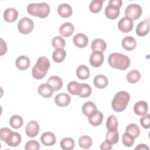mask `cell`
Here are the masks:
<instances>
[{"instance_id": "cell-1", "label": "cell", "mask_w": 150, "mask_h": 150, "mask_svg": "<svg viewBox=\"0 0 150 150\" xmlns=\"http://www.w3.org/2000/svg\"><path fill=\"white\" fill-rule=\"evenodd\" d=\"M108 62L109 65L112 68L125 70L129 67L131 62L129 58L125 54L119 53H112L109 55Z\"/></svg>"}, {"instance_id": "cell-20", "label": "cell", "mask_w": 150, "mask_h": 150, "mask_svg": "<svg viewBox=\"0 0 150 150\" xmlns=\"http://www.w3.org/2000/svg\"><path fill=\"white\" fill-rule=\"evenodd\" d=\"M18 16V11L13 8H8L4 12V20L7 22H13L17 19Z\"/></svg>"}, {"instance_id": "cell-40", "label": "cell", "mask_w": 150, "mask_h": 150, "mask_svg": "<svg viewBox=\"0 0 150 150\" xmlns=\"http://www.w3.org/2000/svg\"><path fill=\"white\" fill-rule=\"evenodd\" d=\"M67 90L72 95L78 96L79 89H80V83L76 81H72L68 83L67 84Z\"/></svg>"}, {"instance_id": "cell-37", "label": "cell", "mask_w": 150, "mask_h": 150, "mask_svg": "<svg viewBox=\"0 0 150 150\" xmlns=\"http://www.w3.org/2000/svg\"><path fill=\"white\" fill-rule=\"evenodd\" d=\"M118 121L116 117L114 115H110L106 122V128L108 131L117 129Z\"/></svg>"}, {"instance_id": "cell-33", "label": "cell", "mask_w": 150, "mask_h": 150, "mask_svg": "<svg viewBox=\"0 0 150 150\" xmlns=\"http://www.w3.org/2000/svg\"><path fill=\"white\" fill-rule=\"evenodd\" d=\"M60 145L63 150H71L74 147V141L71 138L66 137L61 140Z\"/></svg>"}, {"instance_id": "cell-4", "label": "cell", "mask_w": 150, "mask_h": 150, "mask_svg": "<svg viewBox=\"0 0 150 150\" xmlns=\"http://www.w3.org/2000/svg\"><path fill=\"white\" fill-rule=\"evenodd\" d=\"M27 12L30 15L40 18L47 17L50 13V6L45 2L32 3L27 6Z\"/></svg>"}, {"instance_id": "cell-8", "label": "cell", "mask_w": 150, "mask_h": 150, "mask_svg": "<svg viewBox=\"0 0 150 150\" xmlns=\"http://www.w3.org/2000/svg\"><path fill=\"white\" fill-rule=\"evenodd\" d=\"M133 26V21L126 16L122 18L118 23V28L122 33H128L131 32Z\"/></svg>"}, {"instance_id": "cell-28", "label": "cell", "mask_w": 150, "mask_h": 150, "mask_svg": "<svg viewBox=\"0 0 150 150\" xmlns=\"http://www.w3.org/2000/svg\"><path fill=\"white\" fill-rule=\"evenodd\" d=\"M96 110L97 107L96 104L91 101H87L82 106V112L83 114L87 117L95 112Z\"/></svg>"}, {"instance_id": "cell-26", "label": "cell", "mask_w": 150, "mask_h": 150, "mask_svg": "<svg viewBox=\"0 0 150 150\" xmlns=\"http://www.w3.org/2000/svg\"><path fill=\"white\" fill-rule=\"evenodd\" d=\"M91 47L93 52L98 51L103 52L107 48V45L103 39H96L92 42Z\"/></svg>"}, {"instance_id": "cell-19", "label": "cell", "mask_w": 150, "mask_h": 150, "mask_svg": "<svg viewBox=\"0 0 150 150\" xmlns=\"http://www.w3.org/2000/svg\"><path fill=\"white\" fill-rule=\"evenodd\" d=\"M74 30L73 25L70 22H65L59 28V33L64 37H69L73 35Z\"/></svg>"}, {"instance_id": "cell-27", "label": "cell", "mask_w": 150, "mask_h": 150, "mask_svg": "<svg viewBox=\"0 0 150 150\" xmlns=\"http://www.w3.org/2000/svg\"><path fill=\"white\" fill-rule=\"evenodd\" d=\"M76 75L80 80H86L90 76V70L86 66L80 65L76 70Z\"/></svg>"}, {"instance_id": "cell-22", "label": "cell", "mask_w": 150, "mask_h": 150, "mask_svg": "<svg viewBox=\"0 0 150 150\" xmlns=\"http://www.w3.org/2000/svg\"><path fill=\"white\" fill-rule=\"evenodd\" d=\"M121 45L124 49L131 51L135 48L137 46V42L133 37L126 36L122 40Z\"/></svg>"}, {"instance_id": "cell-39", "label": "cell", "mask_w": 150, "mask_h": 150, "mask_svg": "<svg viewBox=\"0 0 150 150\" xmlns=\"http://www.w3.org/2000/svg\"><path fill=\"white\" fill-rule=\"evenodd\" d=\"M53 47L56 49H63L65 47L66 42L64 39L60 36H54L52 41Z\"/></svg>"}, {"instance_id": "cell-18", "label": "cell", "mask_w": 150, "mask_h": 150, "mask_svg": "<svg viewBox=\"0 0 150 150\" xmlns=\"http://www.w3.org/2000/svg\"><path fill=\"white\" fill-rule=\"evenodd\" d=\"M148 104L145 101H139L137 102L134 106V111L135 113L140 116L145 115L148 112Z\"/></svg>"}, {"instance_id": "cell-35", "label": "cell", "mask_w": 150, "mask_h": 150, "mask_svg": "<svg viewBox=\"0 0 150 150\" xmlns=\"http://www.w3.org/2000/svg\"><path fill=\"white\" fill-rule=\"evenodd\" d=\"M93 144V141L91 137L87 135L81 137L79 139V145L83 149H89Z\"/></svg>"}, {"instance_id": "cell-38", "label": "cell", "mask_w": 150, "mask_h": 150, "mask_svg": "<svg viewBox=\"0 0 150 150\" xmlns=\"http://www.w3.org/2000/svg\"><path fill=\"white\" fill-rule=\"evenodd\" d=\"M104 1L103 0H93L89 5V9L93 13L99 12L102 8L103 4Z\"/></svg>"}, {"instance_id": "cell-10", "label": "cell", "mask_w": 150, "mask_h": 150, "mask_svg": "<svg viewBox=\"0 0 150 150\" xmlns=\"http://www.w3.org/2000/svg\"><path fill=\"white\" fill-rule=\"evenodd\" d=\"M104 59V54L101 52L94 51L90 57V63L91 65L94 67H100Z\"/></svg>"}, {"instance_id": "cell-31", "label": "cell", "mask_w": 150, "mask_h": 150, "mask_svg": "<svg viewBox=\"0 0 150 150\" xmlns=\"http://www.w3.org/2000/svg\"><path fill=\"white\" fill-rule=\"evenodd\" d=\"M141 76V73L137 70H131L128 73L126 76L127 81L130 83H136L139 81Z\"/></svg>"}, {"instance_id": "cell-42", "label": "cell", "mask_w": 150, "mask_h": 150, "mask_svg": "<svg viewBox=\"0 0 150 150\" xmlns=\"http://www.w3.org/2000/svg\"><path fill=\"white\" fill-rule=\"evenodd\" d=\"M40 144L36 140H30L25 145V149L26 150H39Z\"/></svg>"}, {"instance_id": "cell-13", "label": "cell", "mask_w": 150, "mask_h": 150, "mask_svg": "<svg viewBox=\"0 0 150 150\" xmlns=\"http://www.w3.org/2000/svg\"><path fill=\"white\" fill-rule=\"evenodd\" d=\"M73 43L79 48H84L86 47L88 43L87 36L83 33H77L73 38Z\"/></svg>"}, {"instance_id": "cell-25", "label": "cell", "mask_w": 150, "mask_h": 150, "mask_svg": "<svg viewBox=\"0 0 150 150\" xmlns=\"http://www.w3.org/2000/svg\"><path fill=\"white\" fill-rule=\"evenodd\" d=\"M47 83L51 86L55 91H59L63 86V81L62 79L56 76H52L50 77L47 80Z\"/></svg>"}, {"instance_id": "cell-46", "label": "cell", "mask_w": 150, "mask_h": 150, "mask_svg": "<svg viewBox=\"0 0 150 150\" xmlns=\"http://www.w3.org/2000/svg\"><path fill=\"white\" fill-rule=\"evenodd\" d=\"M7 50V46L5 43V42L2 39H1V55L2 56L4 54H5Z\"/></svg>"}, {"instance_id": "cell-24", "label": "cell", "mask_w": 150, "mask_h": 150, "mask_svg": "<svg viewBox=\"0 0 150 150\" xmlns=\"http://www.w3.org/2000/svg\"><path fill=\"white\" fill-rule=\"evenodd\" d=\"M93 83L96 87L102 89L107 86L108 84V80L105 76L103 74H98L94 78Z\"/></svg>"}, {"instance_id": "cell-15", "label": "cell", "mask_w": 150, "mask_h": 150, "mask_svg": "<svg viewBox=\"0 0 150 150\" xmlns=\"http://www.w3.org/2000/svg\"><path fill=\"white\" fill-rule=\"evenodd\" d=\"M40 141L44 145L50 146L55 144L56 138L53 133L50 132H46L42 134L40 137Z\"/></svg>"}, {"instance_id": "cell-14", "label": "cell", "mask_w": 150, "mask_h": 150, "mask_svg": "<svg viewBox=\"0 0 150 150\" xmlns=\"http://www.w3.org/2000/svg\"><path fill=\"white\" fill-rule=\"evenodd\" d=\"M38 93L40 96L45 98H50L53 94L54 91L53 88L48 83L40 84L38 87Z\"/></svg>"}, {"instance_id": "cell-16", "label": "cell", "mask_w": 150, "mask_h": 150, "mask_svg": "<svg viewBox=\"0 0 150 150\" xmlns=\"http://www.w3.org/2000/svg\"><path fill=\"white\" fill-rule=\"evenodd\" d=\"M103 113L97 110L88 117L90 124L93 126H98L101 124L103 120Z\"/></svg>"}, {"instance_id": "cell-2", "label": "cell", "mask_w": 150, "mask_h": 150, "mask_svg": "<svg viewBox=\"0 0 150 150\" xmlns=\"http://www.w3.org/2000/svg\"><path fill=\"white\" fill-rule=\"evenodd\" d=\"M50 66V62L46 57L42 56L39 57L32 68V74L33 77L37 80L43 79L46 76Z\"/></svg>"}, {"instance_id": "cell-43", "label": "cell", "mask_w": 150, "mask_h": 150, "mask_svg": "<svg viewBox=\"0 0 150 150\" xmlns=\"http://www.w3.org/2000/svg\"><path fill=\"white\" fill-rule=\"evenodd\" d=\"M140 123L144 128L148 129L150 127V115L146 114L140 119Z\"/></svg>"}, {"instance_id": "cell-47", "label": "cell", "mask_w": 150, "mask_h": 150, "mask_svg": "<svg viewBox=\"0 0 150 150\" xmlns=\"http://www.w3.org/2000/svg\"><path fill=\"white\" fill-rule=\"evenodd\" d=\"M135 150H145V149H149V147L146 145L144 144H141L138 145V146L135 148Z\"/></svg>"}, {"instance_id": "cell-6", "label": "cell", "mask_w": 150, "mask_h": 150, "mask_svg": "<svg viewBox=\"0 0 150 150\" xmlns=\"http://www.w3.org/2000/svg\"><path fill=\"white\" fill-rule=\"evenodd\" d=\"M142 13V8L138 4H132L128 5L125 10V15L132 21L138 19Z\"/></svg>"}, {"instance_id": "cell-29", "label": "cell", "mask_w": 150, "mask_h": 150, "mask_svg": "<svg viewBox=\"0 0 150 150\" xmlns=\"http://www.w3.org/2000/svg\"><path fill=\"white\" fill-rule=\"evenodd\" d=\"M66 56V51L64 49H56L52 54L53 60L57 63L62 62Z\"/></svg>"}, {"instance_id": "cell-7", "label": "cell", "mask_w": 150, "mask_h": 150, "mask_svg": "<svg viewBox=\"0 0 150 150\" xmlns=\"http://www.w3.org/2000/svg\"><path fill=\"white\" fill-rule=\"evenodd\" d=\"M34 28L33 21L28 17H23L20 19L18 23V29L22 34L30 33Z\"/></svg>"}, {"instance_id": "cell-11", "label": "cell", "mask_w": 150, "mask_h": 150, "mask_svg": "<svg viewBox=\"0 0 150 150\" xmlns=\"http://www.w3.org/2000/svg\"><path fill=\"white\" fill-rule=\"evenodd\" d=\"M149 19H147L146 20L140 22L136 28V33L139 36H144L149 33Z\"/></svg>"}, {"instance_id": "cell-41", "label": "cell", "mask_w": 150, "mask_h": 150, "mask_svg": "<svg viewBox=\"0 0 150 150\" xmlns=\"http://www.w3.org/2000/svg\"><path fill=\"white\" fill-rule=\"evenodd\" d=\"M134 139L135 138H134L133 137H132L131 135L127 132H125L122 136V144H124V145L127 147L131 146L134 144Z\"/></svg>"}, {"instance_id": "cell-21", "label": "cell", "mask_w": 150, "mask_h": 150, "mask_svg": "<svg viewBox=\"0 0 150 150\" xmlns=\"http://www.w3.org/2000/svg\"><path fill=\"white\" fill-rule=\"evenodd\" d=\"M57 12L61 17L67 18L72 15L73 10L70 5L67 4H62L57 8Z\"/></svg>"}, {"instance_id": "cell-3", "label": "cell", "mask_w": 150, "mask_h": 150, "mask_svg": "<svg viewBox=\"0 0 150 150\" xmlns=\"http://www.w3.org/2000/svg\"><path fill=\"white\" fill-rule=\"evenodd\" d=\"M130 99L129 93L125 91H120L116 93L111 102L112 109L116 112H122L127 107Z\"/></svg>"}, {"instance_id": "cell-36", "label": "cell", "mask_w": 150, "mask_h": 150, "mask_svg": "<svg viewBox=\"0 0 150 150\" xmlns=\"http://www.w3.org/2000/svg\"><path fill=\"white\" fill-rule=\"evenodd\" d=\"M23 123L22 118L18 115H12L9 120V124L13 128L18 129L21 128Z\"/></svg>"}, {"instance_id": "cell-9", "label": "cell", "mask_w": 150, "mask_h": 150, "mask_svg": "<svg viewBox=\"0 0 150 150\" xmlns=\"http://www.w3.org/2000/svg\"><path fill=\"white\" fill-rule=\"evenodd\" d=\"M39 132V125L36 121L32 120L29 121L25 128V132L28 137L34 138L37 136Z\"/></svg>"}, {"instance_id": "cell-44", "label": "cell", "mask_w": 150, "mask_h": 150, "mask_svg": "<svg viewBox=\"0 0 150 150\" xmlns=\"http://www.w3.org/2000/svg\"><path fill=\"white\" fill-rule=\"evenodd\" d=\"M12 130L8 128H2L0 129V139L2 141L5 142L9 134L12 132Z\"/></svg>"}, {"instance_id": "cell-32", "label": "cell", "mask_w": 150, "mask_h": 150, "mask_svg": "<svg viewBox=\"0 0 150 150\" xmlns=\"http://www.w3.org/2000/svg\"><path fill=\"white\" fill-rule=\"evenodd\" d=\"M119 139V134L117 129L108 131L106 134V141L111 144H115Z\"/></svg>"}, {"instance_id": "cell-12", "label": "cell", "mask_w": 150, "mask_h": 150, "mask_svg": "<svg viewBox=\"0 0 150 150\" xmlns=\"http://www.w3.org/2000/svg\"><path fill=\"white\" fill-rule=\"evenodd\" d=\"M71 101V97L66 93L58 94L54 97V102L59 107H64L67 106Z\"/></svg>"}, {"instance_id": "cell-17", "label": "cell", "mask_w": 150, "mask_h": 150, "mask_svg": "<svg viewBox=\"0 0 150 150\" xmlns=\"http://www.w3.org/2000/svg\"><path fill=\"white\" fill-rule=\"evenodd\" d=\"M21 139L22 138L20 134L16 132H12L8 136L5 142L8 146L16 147L20 144Z\"/></svg>"}, {"instance_id": "cell-5", "label": "cell", "mask_w": 150, "mask_h": 150, "mask_svg": "<svg viewBox=\"0 0 150 150\" xmlns=\"http://www.w3.org/2000/svg\"><path fill=\"white\" fill-rule=\"evenodd\" d=\"M122 4L121 0H110L106 6L104 13L106 17L111 20L117 18L120 14V8Z\"/></svg>"}, {"instance_id": "cell-45", "label": "cell", "mask_w": 150, "mask_h": 150, "mask_svg": "<svg viewBox=\"0 0 150 150\" xmlns=\"http://www.w3.org/2000/svg\"><path fill=\"white\" fill-rule=\"evenodd\" d=\"M112 148V144L105 141L100 145V149L101 150H110Z\"/></svg>"}, {"instance_id": "cell-23", "label": "cell", "mask_w": 150, "mask_h": 150, "mask_svg": "<svg viewBox=\"0 0 150 150\" xmlns=\"http://www.w3.org/2000/svg\"><path fill=\"white\" fill-rule=\"evenodd\" d=\"M15 64L18 69L25 70L29 67L30 60L26 56H20L16 59Z\"/></svg>"}, {"instance_id": "cell-30", "label": "cell", "mask_w": 150, "mask_h": 150, "mask_svg": "<svg viewBox=\"0 0 150 150\" xmlns=\"http://www.w3.org/2000/svg\"><path fill=\"white\" fill-rule=\"evenodd\" d=\"M92 90L90 86L87 83H80L78 96L81 98H86L91 94Z\"/></svg>"}, {"instance_id": "cell-34", "label": "cell", "mask_w": 150, "mask_h": 150, "mask_svg": "<svg viewBox=\"0 0 150 150\" xmlns=\"http://www.w3.org/2000/svg\"><path fill=\"white\" fill-rule=\"evenodd\" d=\"M125 132L129 134L134 138H137L140 134V129L136 124H130L127 125L125 129Z\"/></svg>"}]
</instances>
